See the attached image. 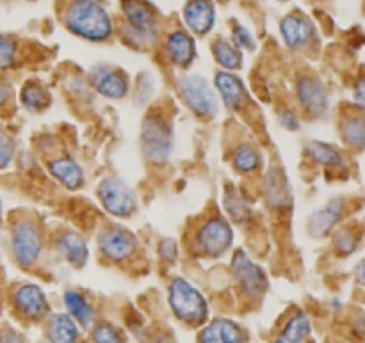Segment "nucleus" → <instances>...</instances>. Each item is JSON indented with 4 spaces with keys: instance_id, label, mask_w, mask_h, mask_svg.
<instances>
[{
    "instance_id": "b1692460",
    "label": "nucleus",
    "mask_w": 365,
    "mask_h": 343,
    "mask_svg": "<svg viewBox=\"0 0 365 343\" xmlns=\"http://www.w3.org/2000/svg\"><path fill=\"white\" fill-rule=\"evenodd\" d=\"M212 53L216 63L223 68L225 71H235L242 66V53L234 43L217 39L212 46Z\"/></svg>"
},
{
    "instance_id": "f257e3e1",
    "label": "nucleus",
    "mask_w": 365,
    "mask_h": 343,
    "mask_svg": "<svg viewBox=\"0 0 365 343\" xmlns=\"http://www.w3.org/2000/svg\"><path fill=\"white\" fill-rule=\"evenodd\" d=\"M64 21L73 34L88 41H106L113 34V20L98 0H71Z\"/></svg>"
},
{
    "instance_id": "7ed1b4c3",
    "label": "nucleus",
    "mask_w": 365,
    "mask_h": 343,
    "mask_svg": "<svg viewBox=\"0 0 365 343\" xmlns=\"http://www.w3.org/2000/svg\"><path fill=\"white\" fill-rule=\"evenodd\" d=\"M141 149L152 164H164L173 149L171 125L159 114H150L141 128Z\"/></svg>"
},
{
    "instance_id": "dca6fc26",
    "label": "nucleus",
    "mask_w": 365,
    "mask_h": 343,
    "mask_svg": "<svg viewBox=\"0 0 365 343\" xmlns=\"http://www.w3.org/2000/svg\"><path fill=\"white\" fill-rule=\"evenodd\" d=\"M166 52L171 63L178 68L191 66L196 59V45L185 31H173L166 39Z\"/></svg>"
},
{
    "instance_id": "6e6552de",
    "label": "nucleus",
    "mask_w": 365,
    "mask_h": 343,
    "mask_svg": "<svg viewBox=\"0 0 365 343\" xmlns=\"http://www.w3.org/2000/svg\"><path fill=\"white\" fill-rule=\"evenodd\" d=\"M232 242H234V233H232L230 224L217 217L207 221L196 235V249L200 251V255L210 256V258H216V256L227 253Z\"/></svg>"
},
{
    "instance_id": "f8f14e48",
    "label": "nucleus",
    "mask_w": 365,
    "mask_h": 343,
    "mask_svg": "<svg viewBox=\"0 0 365 343\" xmlns=\"http://www.w3.org/2000/svg\"><path fill=\"white\" fill-rule=\"evenodd\" d=\"M296 95L302 109L309 116L319 117L327 112L328 96L324 91L323 84L312 77H302L296 84Z\"/></svg>"
},
{
    "instance_id": "e433bc0d",
    "label": "nucleus",
    "mask_w": 365,
    "mask_h": 343,
    "mask_svg": "<svg viewBox=\"0 0 365 343\" xmlns=\"http://www.w3.org/2000/svg\"><path fill=\"white\" fill-rule=\"evenodd\" d=\"M159 255L164 262H170V263L175 262L178 256V249H177V244H175V241H171V238H164V241L159 244Z\"/></svg>"
},
{
    "instance_id": "c85d7f7f",
    "label": "nucleus",
    "mask_w": 365,
    "mask_h": 343,
    "mask_svg": "<svg viewBox=\"0 0 365 343\" xmlns=\"http://www.w3.org/2000/svg\"><path fill=\"white\" fill-rule=\"evenodd\" d=\"M21 103L31 110H43L50 105V95L43 85L36 84V82H29L21 89Z\"/></svg>"
},
{
    "instance_id": "9d476101",
    "label": "nucleus",
    "mask_w": 365,
    "mask_h": 343,
    "mask_svg": "<svg viewBox=\"0 0 365 343\" xmlns=\"http://www.w3.org/2000/svg\"><path fill=\"white\" fill-rule=\"evenodd\" d=\"M89 84L102 96L121 100L128 93V77L121 70L109 66H95L89 71Z\"/></svg>"
},
{
    "instance_id": "423d86ee",
    "label": "nucleus",
    "mask_w": 365,
    "mask_h": 343,
    "mask_svg": "<svg viewBox=\"0 0 365 343\" xmlns=\"http://www.w3.org/2000/svg\"><path fill=\"white\" fill-rule=\"evenodd\" d=\"M232 276L245 297H262L269 288V280L262 267L253 263L245 251H237L232 258Z\"/></svg>"
},
{
    "instance_id": "7c9ffc66",
    "label": "nucleus",
    "mask_w": 365,
    "mask_h": 343,
    "mask_svg": "<svg viewBox=\"0 0 365 343\" xmlns=\"http://www.w3.org/2000/svg\"><path fill=\"white\" fill-rule=\"evenodd\" d=\"M342 135L348 144L355 148H364L365 146V120L362 117H349L342 125Z\"/></svg>"
},
{
    "instance_id": "bb28decb",
    "label": "nucleus",
    "mask_w": 365,
    "mask_h": 343,
    "mask_svg": "<svg viewBox=\"0 0 365 343\" xmlns=\"http://www.w3.org/2000/svg\"><path fill=\"white\" fill-rule=\"evenodd\" d=\"M310 159L323 167H339L342 164V157L331 144L321 141H312L307 148Z\"/></svg>"
},
{
    "instance_id": "37998d69",
    "label": "nucleus",
    "mask_w": 365,
    "mask_h": 343,
    "mask_svg": "<svg viewBox=\"0 0 365 343\" xmlns=\"http://www.w3.org/2000/svg\"><path fill=\"white\" fill-rule=\"evenodd\" d=\"M148 343H171L170 337H166V334H153L152 338H150Z\"/></svg>"
},
{
    "instance_id": "f3484780",
    "label": "nucleus",
    "mask_w": 365,
    "mask_h": 343,
    "mask_svg": "<svg viewBox=\"0 0 365 343\" xmlns=\"http://www.w3.org/2000/svg\"><path fill=\"white\" fill-rule=\"evenodd\" d=\"M312 23L302 14H287L280 21V34L289 48H299L312 38Z\"/></svg>"
},
{
    "instance_id": "cd10ccee",
    "label": "nucleus",
    "mask_w": 365,
    "mask_h": 343,
    "mask_svg": "<svg viewBox=\"0 0 365 343\" xmlns=\"http://www.w3.org/2000/svg\"><path fill=\"white\" fill-rule=\"evenodd\" d=\"M342 213V205L341 201H330L324 209L317 210L312 216V226L317 233H327L331 228L335 226V223L339 221Z\"/></svg>"
},
{
    "instance_id": "f03ea898",
    "label": "nucleus",
    "mask_w": 365,
    "mask_h": 343,
    "mask_svg": "<svg viewBox=\"0 0 365 343\" xmlns=\"http://www.w3.org/2000/svg\"><path fill=\"white\" fill-rule=\"evenodd\" d=\"M168 302H170L173 315L180 322L187 324L191 327H200L207 324L209 306H207L205 297L187 280L175 278L171 281L170 290H168Z\"/></svg>"
},
{
    "instance_id": "a211bd4d",
    "label": "nucleus",
    "mask_w": 365,
    "mask_h": 343,
    "mask_svg": "<svg viewBox=\"0 0 365 343\" xmlns=\"http://www.w3.org/2000/svg\"><path fill=\"white\" fill-rule=\"evenodd\" d=\"M214 85H216L217 93H220L221 100L228 109H239L245 105L246 102V89L245 84L239 77H235L230 71H220L214 78Z\"/></svg>"
},
{
    "instance_id": "393cba45",
    "label": "nucleus",
    "mask_w": 365,
    "mask_h": 343,
    "mask_svg": "<svg viewBox=\"0 0 365 343\" xmlns=\"http://www.w3.org/2000/svg\"><path fill=\"white\" fill-rule=\"evenodd\" d=\"M223 206L225 212H227L228 216H230V219L235 221V223H246V221H250V217H252V209H250L248 201L242 198V194L235 187H228L227 191H225Z\"/></svg>"
},
{
    "instance_id": "1a4fd4ad",
    "label": "nucleus",
    "mask_w": 365,
    "mask_h": 343,
    "mask_svg": "<svg viewBox=\"0 0 365 343\" xmlns=\"http://www.w3.org/2000/svg\"><path fill=\"white\" fill-rule=\"evenodd\" d=\"M11 305H13L14 312L29 322H39L50 312L45 292L31 283L14 288L13 294H11Z\"/></svg>"
},
{
    "instance_id": "c03bdc74",
    "label": "nucleus",
    "mask_w": 365,
    "mask_h": 343,
    "mask_svg": "<svg viewBox=\"0 0 365 343\" xmlns=\"http://www.w3.org/2000/svg\"><path fill=\"white\" fill-rule=\"evenodd\" d=\"M273 343H292V342L287 340V338H285L284 334H278V337L273 340Z\"/></svg>"
},
{
    "instance_id": "f704fd0d",
    "label": "nucleus",
    "mask_w": 365,
    "mask_h": 343,
    "mask_svg": "<svg viewBox=\"0 0 365 343\" xmlns=\"http://www.w3.org/2000/svg\"><path fill=\"white\" fill-rule=\"evenodd\" d=\"M14 142L4 130H0V169L7 167L13 160Z\"/></svg>"
},
{
    "instance_id": "c756f323",
    "label": "nucleus",
    "mask_w": 365,
    "mask_h": 343,
    "mask_svg": "<svg viewBox=\"0 0 365 343\" xmlns=\"http://www.w3.org/2000/svg\"><path fill=\"white\" fill-rule=\"evenodd\" d=\"M260 166V153L253 146L242 144L234 153V167L239 173H253Z\"/></svg>"
},
{
    "instance_id": "72a5a7b5",
    "label": "nucleus",
    "mask_w": 365,
    "mask_h": 343,
    "mask_svg": "<svg viewBox=\"0 0 365 343\" xmlns=\"http://www.w3.org/2000/svg\"><path fill=\"white\" fill-rule=\"evenodd\" d=\"M232 43H234L241 52L242 50H255L257 46L252 32L246 27H242V25H235L234 27V31H232Z\"/></svg>"
},
{
    "instance_id": "c9c22d12",
    "label": "nucleus",
    "mask_w": 365,
    "mask_h": 343,
    "mask_svg": "<svg viewBox=\"0 0 365 343\" xmlns=\"http://www.w3.org/2000/svg\"><path fill=\"white\" fill-rule=\"evenodd\" d=\"M335 248H337L339 253L342 255H349L353 253V249L356 248V242L353 238V235L349 233V230H341L335 235Z\"/></svg>"
},
{
    "instance_id": "2f4dec72",
    "label": "nucleus",
    "mask_w": 365,
    "mask_h": 343,
    "mask_svg": "<svg viewBox=\"0 0 365 343\" xmlns=\"http://www.w3.org/2000/svg\"><path fill=\"white\" fill-rule=\"evenodd\" d=\"M93 343H125L123 334L116 326L109 322H100L91 331Z\"/></svg>"
},
{
    "instance_id": "4c0bfd02",
    "label": "nucleus",
    "mask_w": 365,
    "mask_h": 343,
    "mask_svg": "<svg viewBox=\"0 0 365 343\" xmlns=\"http://www.w3.org/2000/svg\"><path fill=\"white\" fill-rule=\"evenodd\" d=\"M280 125L284 128H287V130H298L299 128V121L292 110H284L280 114Z\"/></svg>"
},
{
    "instance_id": "a18cd8bd",
    "label": "nucleus",
    "mask_w": 365,
    "mask_h": 343,
    "mask_svg": "<svg viewBox=\"0 0 365 343\" xmlns=\"http://www.w3.org/2000/svg\"><path fill=\"white\" fill-rule=\"evenodd\" d=\"M278 2H284V0H278Z\"/></svg>"
},
{
    "instance_id": "39448f33",
    "label": "nucleus",
    "mask_w": 365,
    "mask_h": 343,
    "mask_svg": "<svg viewBox=\"0 0 365 343\" xmlns=\"http://www.w3.org/2000/svg\"><path fill=\"white\" fill-rule=\"evenodd\" d=\"M178 89H180V95L184 98L185 105L200 117H214L220 110L217 105L216 93H214L212 85L209 84L207 78H203L202 75H187V77H182L178 82Z\"/></svg>"
},
{
    "instance_id": "a878e982",
    "label": "nucleus",
    "mask_w": 365,
    "mask_h": 343,
    "mask_svg": "<svg viewBox=\"0 0 365 343\" xmlns=\"http://www.w3.org/2000/svg\"><path fill=\"white\" fill-rule=\"evenodd\" d=\"M280 334H284L292 343H303L310 334V320L303 312L292 313L287 319L285 326L282 327Z\"/></svg>"
},
{
    "instance_id": "6ab92c4d",
    "label": "nucleus",
    "mask_w": 365,
    "mask_h": 343,
    "mask_svg": "<svg viewBox=\"0 0 365 343\" xmlns=\"http://www.w3.org/2000/svg\"><path fill=\"white\" fill-rule=\"evenodd\" d=\"M45 334L50 343H78L81 340L78 324L66 313H56L50 317Z\"/></svg>"
},
{
    "instance_id": "58836bf2",
    "label": "nucleus",
    "mask_w": 365,
    "mask_h": 343,
    "mask_svg": "<svg viewBox=\"0 0 365 343\" xmlns=\"http://www.w3.org/2000/svg\"><path fill=\"white\" fill-rule=\"evenodd\" d=\"M353 102L359 109L365 110V78L356 82L355 88H353Z\"/></svg>"
},
{
    "instance_id": "ea45409f",
    "label": "nucleus",
    "mask_w": 365,
    "mask_h": 343,
    "mask_svg": "<svg viewBox=\"0 0 365 343\" xmlns=\"http://www.w3.org/2000/svg\"><path fill=\"white\" fill-rule=\"evenodd\" d=\"M0 343H27V342H25V338L21 337L20 333L6 327V329H0Z\"/></svg>"
},
{
    "instance_id": "4468645a",
    "label": "nucleus",
    "mask_w": 365,
    "mask_h": 343,
    "mask_svg": "<svg viewBox=\"0 0 365 343\" xmlns=\"http://www.w3.org/2000/svg\"><path fill=\"white\" fill-rule=\"evenodd\" d=\"M246 333L237 322L228 319H216L202 327L198 343H246Z\"/></svg>"
},
{
    "instance_id": "473e14b6",
    "label": "nucleus",
    "mask_w": 365,
    "mask_h": 343,
    "mask_svg": "<svg viewBox=\"0 0 365 343\" xmlns=\"http://www.w3.org/2000/svg\"><path fill=\"white\" fill-rule=\"evenodd\" d=\"M16 60V43L0 34V70H7Z\"/></svg>"
},
{
    "instance_id": "aec40b11",
    "label": "nucleus",
    "mask_w": 365,
    "mask_h": 343,
    "mask_svg": "<svg viewBox=\"0 0 365 343\" xmlns=\"http://www.w3.org/2000/svg\"><path fill=\"white\" fill-rule=\"evenodd\" d=\"M264 196L267 199V205L273 209H287L291 205V187L287 184L284 171L271 169L264 181Z\"/></svg>"
},
{
    "instance_id": "a19ab883",
    "label": "nucleus",
    "mask_w": 365,
    "mask_h": 343,
    "mask_svg": "<svg viewBox=\"0 0 365 343\" xmlns=\"http://www.w3.org/2000/svg\"><path fill=\"white\" fill-rule=\"evenodd\" d=\"M11 98V85L6 84L4 80H0V107L6 105Z\"/></svg>"
},
{
    "instance_id": "0eeeda50",
    "label": "nucleus",
    "mask_w": 365,
    "mask_h": 343,
    "mask_svg": "<svg viewBox=\"0 0 365 343\" xmlns=\"http://www.w3.org/2000/svg\"><path fill=\"white\" fill-rule=\"evenodd\" d=\"M98 199L103 209L114 217H128L135 210V194L123 180L107 178L98 187Z\"/></svg>"
},
{
    "instance_id": "ddd939ff",
    "label": "nucleus",
    "mask_w": 365,
    "mask_h": 343,
    "mask_svg": "<svg viewBox=\"0 0 365 343\" xmlns=\"http://www.w3.org/2000/svg\"><path fill=\"white\" fill-rule=\"evenodd\" d=\"M182 14L189 31L198 36L209 34L216 23V7L212 0H187Z\"/></svg>"
},
{
    "instance_id": "5701e85b",
    "label": "nucleus",
    "mask_w": 365,
    "mask_h": 343,
    "mask_svg": "<svg viewBox=\"0 0 365 343\" xmlns=\"http://www.w3.org/2000/svg\"><path fill=\"white\" fill-rule=\"evenodd\" d=\"M64 306L68 310V315L82 327H89L93 324V306L82 294L73 290H68L64 294Z\"/></svg>"
},
{
    "instance_id": "9b49d317",
    "label": "nucleus",
    "mask_w": 365,
    "mask_h": 343,
    "mask_svg": "<svg viewBox=\"0 0 365 343\" xmlns=\"http://www.w3.org/2000/svg\"><path fill=\"white\" fill-rule=\"evenodd\" d=\"M98 248L110 262H123L135 251V241L128 231L121 228H109L98 237Z\"/></svg>"
},
{
    "instance_id": "79ce46f5",
    "label": "nucleus",
    "mask_w": 365,
    "mask_h": 343,
    "mask_svg": "<svg viewBox=\"0 0 365 343\" xmlns=\"http://www.w3.org/2000/svg\"><path fill=\"white\" fill-rule=\"evenodd\" d=\"M355 278H356V281H359V283L362 285V287L365 288V258L362 260V262L359 263V265H356V269H355Z\"/></svg>"
},
{
    "instance_id": "20e7f679",
    "label": "nucleus",
    "mask_w": 365,
    "mask_h": 343,
    "mask_svg": "<svg viewBox=\"0 0 365 343\" xmlns=\"http://www.w3.org/2000/svg\"><path fill=\"white\" fill-rule=\"evenodd\" d=\"M43 249L41 231L38 224L29 219H20L11 228V251L20 267L29 269L38 262Z\"/></svg>"
},
{
    "instance_id": "412c9836",
    "label": "nucleus",
    "mask_w": 365,
    "mask_h": 343,
    "mask_svg": "<svg viewBox=\"0 0 365 343\" xmlns=\"http://www.w3.org/2000/svg\"><path fill=\"white\" fill-rule=\"evenodd\" d=\"M57 251L59 255L66 260L68 263L75 267V269H82L88 262V246H86V241L77 233H64L57 238Z\"/></svg>"
},
{
    "instance_id": "2eb2a0df",
    "label": "nucleus",
    "mask_w": 365,
    "mask_h": 343,
    "mask_svg": "<svg viewBox=\"0 0 365 343\" xmlns=\"http://www.w3.org/2000/svg\"><path fill=\"white\" fill-rule=\"evenodd\" d=\"M121 11L128 21V27L143 32H155L157 13L148 0H121Z\"/></svg>"
},
{
    "instance_id": "4be33fe9",
    "label": "nucleus",
    "mask_w": 365,
    "mask_h": 343,
    "mask_svg": "<svg viewBox=\"0 0 365 343\" xmlns=\"http://www.w3.org/2000/svg\"><path fill=\"white\" fill-rule=\"evenodd\" d=\"M48 169L52 173V176L56 180H59L70 191H77L84 184V173H82L81 166L73 159H70V157L53 160V162H50Z\"/></svg>"
}]
</instances>
